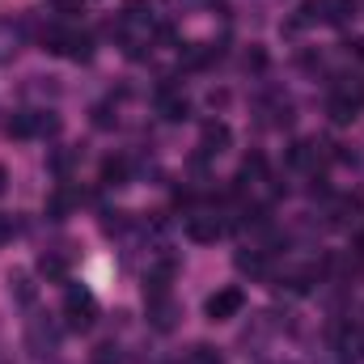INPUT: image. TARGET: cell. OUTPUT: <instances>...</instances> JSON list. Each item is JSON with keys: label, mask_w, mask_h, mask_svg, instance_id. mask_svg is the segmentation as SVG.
Listing matches in <instances>:
<instances>
[{"label": "cell", "mask_w": 364, "mask_h": 364, "mask_svg": "<svg viewBox=\"0 0 364 364\" xmlns=\"http://www.w3.org/2000/svg\"><path fill=\"white\" fill-rule=\"evenodd\" d=\"M90 364H123V352L114 343H97L90 352Z\"/></svg>", "instance_id": "obj_24"}, {"label": "cell", "mask_w": 364, "mask_h": 364, "mask_svg": "<svg viewBox=\"0 0 364 364\" xmlns=\"http://www.w3.org/2000/svg\"><path fill=\"white\" fill-rule=\"evenodd\" d=\"M26 348H30L34 356H51V352L60 348V331H55L47 318H30V322H26Z\"/></svg>", "instance_id": "obj_4"}, {"label": "cell", "mask_w": 364, "mask_h": 364, "mask_svg": "<svg viewBox=\"0 0 364 364\" xmlns=\"http://www.w3.org/2000/svg\"><path fill=\"white\" fill-rule=\"evenodd\" d=\"M102 229H106V233H123V229H127L123 212H102Z\"/></svg>", "instance_id": "obj_29"}, {"label": "cell", "mask_w": 364, "mask_h": 364, "mask_svg": "<svg viewBox=\"0 0 364 364\" xmlns=\"http://www.w3.org/2000/svg\"><path fill=\"white\" fill-rule=\"evenodd\" d=\"M77 199H81V191H73V186H60V191L47 199V216H51V220H64V216L73 212V203H77Z\"/></svg>", "instance_id": "obj_13"}, {"label": "cell", "mask_w": 364, "mask_h": 364, "mask_svg": "<svg viewBox=\"0 0 364 364\" xmlns=\"http://www.w3.org/2000/svg\"><path fill=\"white\" fill-rule=\"evenodd\" d=\"M212 60H220V47H203V43L182 47V68H186V73H199V68H208Z\"/></svg>", "instance_id": "obj_11"}, {"label": "cell", "mask_w": 364, "mask_h": 364, "mask_svg": "<svg viewBox=\"0 0 364 364\" xmlns=\"http://www.w3.org/2000/svg\"><path fill=\"white\" fill-rule=\"evenodd\" d=\"M220 233H225L220 216H191V220H186V237L199 242V246H203V242H216Z\"/></svg>", "instance_id": "obj_9"}, {"label": "cell", "mask_w": 364, "mask_h": 364, "mask_svg": "<svg viewBox=\"0 0 364 364\" xmlns=\"http://www.w3.org/2000/svg\"><path fill=\"white\" fill-rule=\"evenodd\" d=\"M331 343H335V356H339L343 364L364 360V326L339 322V326H335V335H331Z\"/></svg>", "instance_id": "obj_3"}, {"label": "cell", "mask_w": 364, "mask_h": 364, "mask_svg": "<svg viewBox=\"0 0 364 364\" xmlns=\"http://www.w3.org/2000/svg\"><path fill=\"white\" fill-rule=\"evenodd\" d=\"M9 296H13L17 305H34L38 288L30 284V275H26V272H13V275H9Z\"/></svg>", "instance_id": "obj_16"}, {"label": "cell", "mask_w": 364, "mask_h": 364, "mask_svg": "<svg viewBox=\"0 0 364 364\" xmlns=\"http://www.w3.org/2000/svg\"><path fill=\"white\" fill-rule=\"evenodd\" d=\"M174 275H178V259H157L149 267V275H144V296H166Z\"/></svg>", "instance_id": "obj_7"}, {"label": "cell", "mask_w": 364, "mask_h": 364, "mask_svg": "<svg viewBox=\"0 0 364 364\" xmlns=\"http://www.w3.org/2000/svg\"><path fill=\"white\" fill-rule=\"evenodd\" d=\"M356 9H360V0H331L326 21H331V26H343L348 17H356Z\"/></svg>", "instance_id": "obj_22"}, {"label": "cell", "mask_w": 364, "mask_h": 364, "mask_svg": "<svg viewBox=\"0 0 364 364\" xmlns=\"http://www.w3.org/2000/svg\"><path fill=\"white\" fill-rule=\"evenodd\" d=\"M352 51H356V60H364V38H356V43H352Z\"/></svg>", "instance_id": "obj_33"}, {"label": "cell", "mask_w": 364, "mask_h": 364, "mask_svg": "<svg viewBox=\"0 0 364 364\" xmlns=\"http://www.w3.org/2000/svg\"><path fill=\"white\" fill-rule=\"evenodd\" d=\"M157 110H161V119H170V123L191 119V102H186V97L174 90V81H170V77L157 85Z\"/></svg>", "instance_id": "obj_6"}, {"label": "cell", "mask_w": 364, "mask_h": 364, "mask_svg": "<svg viewBox=\"0 0 364 364\" xmlns=\"http://www.w3.org/2000/svg\"><path fill=\"white\" fill-rule=\"evenodd\" d=\"M51 4H55V9H60V13H77V9H81V4H85V0H51Z\"/></svg>", "instance_id": "obj_31"}, {"label": "cell", "mask_w": 364, "mask_h": 364, "mask_svg": "<svg viewBox=\"0 0 364 364\" xmlns=\"http://www.w3.org/2000/svg\"><path fill=\"white\" fill-rule=\"evenodd\" d=\"M123 17H127V21H153V4H149V0H127Z\"/></svg>", "instance_id": "obj_28"}, {"label": "cell", "mask_w": 364, "mask_h": 364, "mask_svg": "<svg viewBox=\"0 0 364 364\" xmlns=\"http://www.w3.org/2000/svg\"><path fill=\"white\" fill-rule=\"evenodd\" d=\"M318 149H322L318 140H296V144L288 149V166H292V170H318V157H322Z\"/></svg>", "instance_id": "obj_10"}, {"label": "cell", "mask_w": 364, "mask_h": 364, "mask_svg": "<svg viewBox=\"0 0 364 364\" xmlns=\"http://www.w3.org/2000/svg\"><path fill=\"white\" fill-rule=\"evenodd\" d=\"M114 123H119L114 106H110V102H97V106H93V127H102V132H106V127H114Z\"/></svg>", "instance_id": "obj_25"}, {"label": "cell", "mask_w": 364, "mask_h": 364, "mask_svg": "<svg viewBox=\"0 0 364 364\" xmlns=\"http://www.w3.org/2000/svg\"><path fill=\"white\" fill-rule=\"evenodd\" d=\"M326 110H331V119H335V123H352L360 106H356L352 97H343V93H331V106H326Z\"/></svg>", "instance_id": "obj_19"}, {"label": "cell", "mask_w": 364, "mask_h": 364, "mask_svg": "<svg viewBox=\"0 0 364 364\" xmlns=\"http://www.w3.org/2000/svg\"><path fill=\"white\" fill-rule=\"evenodd\" d=\"M242 178H267V157L263 153H250L246 166H242Z\"/></svg>", "instance_id": "obj_27"}, {"label": "cell", "mask_w": 364, "mask_h": 364, "mask_svg": "<svg viewBox=\"0 0 364 364\" xmlns=\"http://www.w3.org/2000/svg\"><path fill=\"white\" fill-rule=\"evenodd\" d=\"M38 275H43V279H55V284H64V279H68V259H64V255H55V250L38 255Z\"/></svg>", "instance_id": "obj_15"}, {"label": "cell", "mask_w": 364, "mask_h": 364, "mask_svg": "<svg viewBox=\"0 0 364 364\" xmlns=\"http://www.w3.org/2000/svg\"><path fill=\"white\" fill-rule=\"evenodd\" d=\"M246 309V292L242 288H216L212 296H208V305H203V314L212 318V322H229V318H237Z\"/></svg>", "instance_id": "obj_2"}, {"label": "cell", "mask_w": 364, "mask_h": 364, "mask_svg": "<svg viewBox=\"0 0 364 364\" xmlns=\"http://www.w3.org/2000/svg\"><path fill=\"white\" fill-rule=\"evenodd\" d=\"M144 301H149V326L161 331V335H170L178 326V301L170 292L166 296H144Z\"/></svg>", "instance_id": "obj_5"}, {"label": "cell", "mask_w": 364, "mask_h": 364, "mask_svg": "<svg viewBox=\"0 0 364 364\" xmlns=\"http://www.w3.org/2000/svg\"><path fill=\"white\" fill-rule=\"evenodd\" d=\"M127 178H132V161L127 157H106L102 161V182L106 186H127Z\"/></svg>", "instance_id": "obj_14"}, {"label": "cell", "mask_w": 364, "mask_h": 364, "mask_svg": "<svg viewBox=\"0 0 364 364\" xmlns=\"http://www.w3.org/2000/svg\"><path fill=\"white\" fill-rule=\"evenodd\" d=\"M4 132H9V136H17V140H30V136H38V127H34V110H17V114L4 123Z\"/></svg>", "instance_id": "obj_17"}, {"label": "cell", "mask_w": 364, "mask_h": 364, "mask_svg": "<svg viewBox=\"0 0 364 364\" xmlns=\"http://www.w3.org/2000/svg\"><path fill=\"white\" fill-rule=\"evenodd\" d=\"M233 144V132H229V123H203V136H199V153L203 157H216V153H225Z\"/></svg>", "instance_id": "obj_8"}, {"label": "cell", "mask_w": 364, "mask_h": 364, "mask_svg": "<svg viewBox=\"0 0 364 364\" xmlns=\"http://www.w3.org/2000/svg\"><path fill=\"white\" fill-rule=\"evenodd\" d=\"M246 68H255V73H263V68H267V51H259V47H255V51L246 55Z\"/></svg>", "instance_id": "obj_30"}, {"label": "cell", "mask_w": 364, "mask_h": 364, "mask_svg": "<svg viewBox=\"0 0 364 364\" xmlns=\"http://www.w3.org/2000/svg\"><path fill=\"white\" fill-rule=\"evenodd\" d=\"M9 237H13V220H4V216H0V242H9Z\"/></svg>", "instance_id": "obj_32"}, {"label": "cell", "mask_w": 364, "mask_h": 364, "mask_svg": "<svg viewBox=\"0 0 364 364\" xmlns=\"http://www.w3.org/2000/svg\"><path fill=\"white\" fill-rule=\"evenodd\" d=\"M90 55H93V38L85 34V30H81V34L73 30V43H68V60H90Z\"/></svg>", "instance_id": "obj_23"}, {"label": "cell", "mask_w": 364, "mask_h": 364, "mask_svg": "<svg viewBox=\"0 0 364 364\" xmlns=\"http://www.w3.org/2000/svg\"><path fill=\"white\" fill-rule=\"evenodd\" d=\"M64 318H68V331H90L93 318H97V301L85 288H68L64 292Z\"/></svg>", "instance_id": "obj_1"}, {"label": "cell", "mask_w": 364, "mask_h": 364, "mask_svg": "<svg viewBox=\"0 0 364 364\" xmlns=\"http://www.w3.org/2000/svg\"><path fill=\"white\" fill-rule=\"evenodd\" d=\"M356 212H360V199H356V195H352V199H335V203H331V225L343 229V225L356 220Z\"/></svg>", "instance_id": "obj_18"}, {"label": "cell", "mask_w": 364, "mask_h": 364, "mask_svg": "<svg viewBox=\"0 0 364 364\" xmlns=\"http://www.w3.org/2000/svg\"><path fill=\"white\" fill-rule=\"evenodd\" d=\"M34 127H38V136H55V132H60V114H51V110H34Z\"/></svg>", "instance_id": "obj_26"}, {"label": "cell", "mask_w": 364, "mask_h": 364, "mask_svg": "<svg viewBox=\"0 0 364 364\" xmlns=\"http://www.w3.org/2000/svg\"><path fill=\"white\" fill-rule=\"evenodd\" d=\"M182 364H225V356H220L212 343H195V348L182 356Z\"/></svg>", "instance_id": "obj_20"}, {"label": "cell", "mask_w": 364, "mask_h": 364, "mask_svg": "<svg viewBox=\"0 0 364 364\" xmlns=\"http://www.w3.org/2000/svg\"><path fill=\"white\" fill-rule=\"evenodd\" d=\"M77 161H81V149H55V153H51V170H55L60 178H64V174H73V166H77Z\"/></svg>", "instance_id": "obj_21"}, {"label": "cell", "mask_w": 364, "mask_h": 364, "mask_svg": "<svg viewBox=\"0 0 364 364\" xmlns=\"http://www.w3.org/2000/svg\"><path fill=\"white\" fill-rule=\"evenodd\" d=\"M233 263H237V272H242V275H250V279H267V275H272V263H267V250H250V255L242 250V255H237Z\"/></svg>", "instance_id": "obj_12"}]
</instances>
